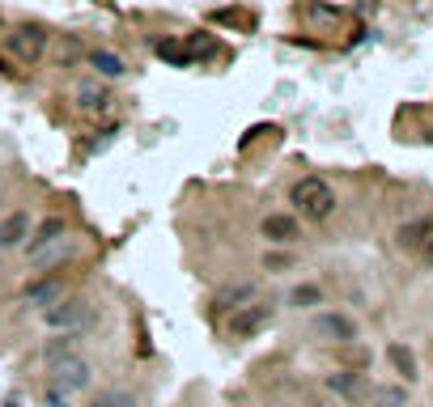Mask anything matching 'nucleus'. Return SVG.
Instances as JSON below:
<instances>
[{"mask_svg": "<svg viewBox=\"0 0 433 407\" xmlns=\"http://www.w3.org/2000/svg\"><path fill=\"white\" fill-rule=\"evenodd\" d=\"M272 302H247V306H238L234 314H230V323H225V331H230V340H251V336H259L268 323H272Z\"/></svg>", "mask_w": 433, "mask_h": 407, "instance_id": "obj_2", "label": "nucleus"}, {"mask_svg": "<svg viewBox=\"0 0 433 407\" xmlns=\"http://www.w3.org/2000/svg\"><path fill=\"white\" fill-rule=\"evenodd\" d=\"M64 293H68L64 276H43V280L26 285V293H21V306H30V310H51L55 302H64Z\"/></svg>", "mask_w": 433, "mask_h": 407, "instance_id": "obj_7", "label": "nucleus"}, {"mask_svg": "<svg viewBox=\"0 0 433 407\" xmlns=\"http://www.w3.org/2000/svg\"><path fill=\"white\" fill-rule=\"evenodd\" d=\"M157 55H162V59H174V64H191L187 47H179V42H157Z\"/></svg>", "mask_w": 433, "mask_h": 407, "instance_id": "obj_21", "label": "nucleus"}, {"mask_svg": "<svg viewBox=\"0 0 433 407\" xmlns=\"http://www.w3.org/2000/svg\"><path fill=\"white\" fill-rule=\"evenodd\" d=\"M370 403L374 407H408V391L404 386H378L370 395Z\"/></svg>", "mask_w": 433, "mask_h": 407, "instance_id": "obj_19", "label": "nucleus"}, {"mask_svg": "<svg viewBox=\"0 0 433 407\" xmlns=\"http://www.w3.org/2000/svg\"><path fill=\"white\" fill-rule=\"evenodd\" d=\"M332 391H340V395H357V378H349V374H336V378H332Z\"/></svg>", "mask_w": 433, "mask_h": 407, "instance_id": "obj_22", "label": "nucleus"}, {"mask_svg": "<svg viewBox=\"0 0 433 407\" xmlns=\"http://www.w3.org/2000/svg\"><path fill=\"white\" fill-rule=\"evenodd\" d=\"M4 51H13L21 64H38L43 51H47V34L38 25H21V30H9L4 34Z\"/></svg>", "mask_w": 433, "mask_h": 407, "instance_id": "obj_5", "label": "nucleus"}, {"mask_svg": "<svg viewBox=\"0 0 433 407\" xmlns=\"http://www.w3.org/2000/svg\"><path fill=\"white\" fill-rule=\"evenodd\" d=\"M255 297H259V285H251V280H247V285H225V289L213 297V306L234 314L238 306H247V302H255Z\"/></svg>", "mask_w": 433, "mask_h": 407, "instance_id": "obj_11", "label": "nucleus"}, {"mask_svg": "<svg viewBox=\"0 0 433 407\" xmlns=\"http://www.w3.org/2000/svg\"><path fill=\"white\" fill-rule=\"evenodd\" d=\"M68 234V221L64 217H47L38 229H30V242L26 246H43V242H51V238H64Z\"/></svg>", "mask_w": 433, "mask_h": 407, "instance_id": "obj_16", "label": "nucleus"}, {"mask_svg": "<svg viewBox=\"0 0 433 407\" xmlns=\"http://www.w3.org/2000/svg\"><path fill=\"white\" fill-rule=\"evenodd\" d=\"M310 331H315L323 344H349V340H357V323H353V319H344V314H336V310L319 314Z\"/></svg>", "mask_w": 433, "mask_h": 407, "instance_id": "obj_8", "label": "nucleus"}, {"mask_svg": "<svg viewBox=\"0 0 433 407\" xmlns=\"http://www.w3.org/2000/svg\"><path fill=\"white\" fill-rule=\"evenodd\" d=\"M43 319H47L51 331H81V327L94 319V302H89V297H64V302H55L51 310H43Z\"/></svg>", "mask_w": 433, "mask_h": 407, "instance_id": "obj_3", "label": "nucleus"}, {"mask_svg": "<svg viewBox=\"0 0 433 407\" xmlns=\"http://www.w3.org/2000/svg\"><path fill=\"white\" fill-rule=\"evenodd\" d=\"M293 310H310V306H319L323 302V289L319 285H298V289H289V297H285Z\"/></svg>", "mask_w": 433, "mask_h": 407, "instance_id": "obj_17", "label": "nucleus"}, {"mask_svg": "<svg viewBox=\"0 0 433 407\" xmlns=\"http://www.w3.org/2000/svg\"><path fill=\"white\" fill-rule=\"evenodd\" d=\"M94 407H136V399L128 395V391H106V395H98Z\"/></svg>", "mask_w": 433, "mask_h": 407, "instance_id": "obj_20", "label": "nucleus"}, {"mask_svg": "<svg viewBox=\"0 0 433 407\" xmlns=\"http://www.w3.org/2000/svg\"><path fill=\"white\" fill-rule=\"evenodd\" d=\"M21 242H30V212H9L0 221V251H13Z\"/></svg>", "mask_w": 433, "mask_h": 407, "instance_id": "obj_10", "label": "nucleus"}, {"mask_svg": "<svg viewBox=\"0 0 433 407\" xmlns=\"http://www.w3.org/2000/svg\"><path fill=\"white\" fill-rule=\"evenodd\" d=\"M26 251H30V268L51 272V268H60V263H68V259L77 255V242L64 234V238H51V242H43V246H26Z\"/></svg>", "mask_w": 433, "mask_h": 407, "instance_id": "obj_6", "label": "nucleus"}, {"mask_svg": "<svg viewBox=\"0 0 433 407\" xmlns=\"http://www.w3.org/2000/svg\"><path fill=\"white\" fill-rule=\"evenodd\" d=\"M259 229H264V238H268V242H281V246H285V242H293V238H298V217L272 212V217H264V225H259Z\"/></svg>", "mask_w": 433, "mask_h": 407, "instance_id": "obj_12", "label": "nucleus"}, {"mask_svg": "<svg viewBox=\"0 0 433 407\" xmlns=\"http://www.w3.org/2000/svg\"><path fill=\"white\" fill-rule=\"evenodd\" d=\"M429 234H433L429 221H412V225H400V234H395V238H400V246H404V251H421V246L429 242Z\"/></svg>", "mask_w": 433, "mask_h": 407, "instance_id": "obj_15", "label": "nucleus"}, {"mask_svg": "<svg viewBox=\"0 0 433 407\" xmlns=\"http://www.w3.org/2000/svg\"><path fill=\"white\" fill-rule=\"evenodd\" d=\"M387 357H391V365L404 374V382H412V378H417V357H412L404 344H391V348H387Z\"/></svg>", "mask_w": 433, "mask_h": 407, "instance_id": "obj_18", "label": "nucleus"}, {"mask_svg": "<svg viewBox=\"0 0 433 407\" xmlns=\"http://www.w3.org/2000/svg\"><path fill=\"white\" fill-rule=\"evenodd\" d=\"M89 68H94V76H102V81H115V76H123V59H119L115 51H106V47L89 51Z\"/></svg>", "mask_w": 433, "mask_h": 407, "instance_id": "obj_14", "label": "nucleus"}, {"mask_svg": "<svg viewBox=\"0 0 433 407\" xmlns=\"http://www.w3.org/2000/svg\"><path fill=\"white\" fill-rule=\"evenodd\" d=\"M89 382H94V365H89L81 352L51 365V391H60V395H77V391H85Z\"/></svg>", "mask_w": 433, "mask_h": 407, "instance_id": "obj_4", "label": "nucleus"}, {"mask_svg": "<svg viewBox=\"0 0 433 407\" xmlns=\"http://www.w3.org/2000/svg\"><path fill=\"white\" fill-rule=\"evenodd\" d=\"M72 102H77V110L94 115V110H106L111 93H106L102 76H81V81H77V89H72Z\"/></svg>", "mask_w": 433, "mask_h": 407, "instance_id": "obj_9", "label": "nucleus"}, {"mask_svg": "<svg viewBox=\"0 0 433 407\" xmlns=\"http://www.w3.org/2000/svg\"><path fill=\"white\" fill-rule=\"evenodd\" d=\"M77 348H81V331H64V336H55V340L43 344V361L55 365V361H64V357H77Z\"/></svg>", "mask_w": 433, "mask_h": 407, "instance_id": "obj_13", "label": "nucleus"}, {"mask_svg": "<svg viewBox=\"0 0 433 407\" xmlns=\"http://www.w3.org/2000/svg\"><path fill=\"white\" fill-rule=\"evenodd\" d=\"M421 255H425V263H433V234H429V242L421 246Z\"/></svg>", "mask_w": 433, "mask_h": 407, "instance_id": "obj_23", "label": "nucleus"}, {"mask_svg": "<svg viewBox=\"0 0 433 407\" xmlns=\"http://www.w3.org/2000/svg\"><path fill=\"white\" fill-rule=\"evenodd\" d=\"M289 200H293V208H298L306 221H327V217L336 212V191H332V183H327V178H319V174L298 178Z\"/></svg>", "mask_w": 433, "mask_h": 407, "instance_id": "obj_1", "label": "nucleus"}]
</instances>
